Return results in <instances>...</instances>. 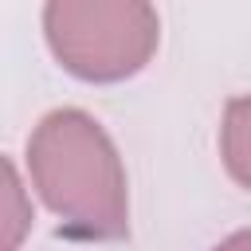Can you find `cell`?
<instances>
[{
  "instance_id": "cell-1",
  "label": "cell",
  "mask_w": 251,
  "mask_h": 251,
  "mask_svg": "<svg viewBox=\"0 0 251 251\" xmlns=\"http://www.w3.org/2000/svg\"><path fill=\"white\" fill-rule=\"evenodd\" d=\"M27 173L39 200L78 239H122L129 231L126 165L110 133L75 106L51 110L27 137Z\"/></svg>"
},
{
  "instance_id": "cell-2",
  "label": "cell",
  "mask_w": 251,
  "mask_h": 251,
  "mask_svg": "<svg viewBox=\"0 0 251 251\" xmlns=\"http://www.w3.org/2000/svg\"><path fill=\"white\" fill-rule=\"evenodd\" d=\"M43 35L67 75L122 82L157 55L161 20L149 0H47Z\"/></svg>"
},
{
  "instance_id": "cell-3",
  "label": "cell",
  "mask_w": 251,
  "mask_h": 251,
  "mask_svg": "<svg viewBox=\"0 0 251 251\" xmlns=\"http://www.w3.org/2000/svg\"><path fill=\"white\" fill-rule=\"evenodd\" d=\"M31 231V200L16 165L0 153V251H20Z\"/></svg>"
},
{
  "instance_id": "cell-4",
  "label": "cell",
  "mask_w": 251,
  "mask_h": 251,
  "mask_svg": "<svg viewBox=\"0 0 251 251\" xmlns=\"http://www.w3.org/2000/svg\"><path fill=\"white\" fill-rule=\"evenodd\" d=\"M243 133H247V102L235 98L227 106V118L220 126V149L227 157V169L239 184H247V145H243Z\"/></svg>"
},
{
  "instance_id": "cell-5",
  "label": "cell",
  "mask_w": 251,
  "mask_h": 251,
  "mask_svg": "<svg viewBox=\"0 0 251 251\" xmlns=\"http://www.w3.org/2000/svg\"><path fill=\"white\" fill-rule=\"evenodd\" d=\"M216 251H251V235H247V231H235V235H227Z\"/></svg>"
}]
</instances>
